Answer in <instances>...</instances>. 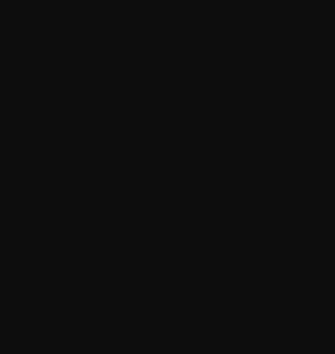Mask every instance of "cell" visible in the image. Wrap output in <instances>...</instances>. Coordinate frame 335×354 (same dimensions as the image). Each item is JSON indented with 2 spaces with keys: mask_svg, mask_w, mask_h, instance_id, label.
Wrapping results in <instances>:
<instances>
[]
</instances>
